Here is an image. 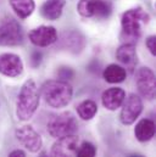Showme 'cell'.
<instances>
[{"label": "cell", "instance_id": "25", "mask_svg": "<svg viewBox=\"0 0 156 157\" xmlns=\"http://www.w3.org/2000/svg\"><path fill=\"white\" fill-rule=\"evenodd\" d=\"M9 157H26V154L22 151V150H14Z\"/></svg>", "mask_w": 156, "mask_h": 157}, {"label": "cell", "instance_id": "21", "mask_svg": "<svg viewBox=\"0 0 156 157\" xmlns=\"http://www.w3.org/2000/svg\"><path fill=\"white\" fill-rule=\"evenodd\" d=\"M96 155V147L92 143H83L78 146L76 157H95Z\"/></svg>", "mask_w": 156, "mask_h": 157}, {"label": "cell", "instance_id": "4", "mask_svg": "<svg viewBox=\"0 0 156 157\" xmlns=\"http://www.w3.org/2000/svg\"><path fill=\"white\" fill-rule=\"evenodd\" d=\"M78 129V123L76 117L71 112H62L48 123V133L53 138H64L73 135Z\"/></svg>", "mask_w": 156, "mask_h": 157}, {"label": "cell", "instance_id": "5", "mask_svg": "<svg viewBox=\"0 0 156 157\" xmlns=\"http://www.w3.org/2000/svg\"><path fill=\"white\" fill-rule=\"evenodd\" d=\"M23 41L22 28L14 18L0 22V46H15Z\"/></svg>", "mask_w": 156, "mask_h": 157}, {"label": "cell", "instance_id": "8", "mask_svg": "<svg viewBox=\"0 0 156 157\" xmlns=\"http://www.w3.org/2000/svg\"><path fill=\"white\" fill-rule=\"evenodd\" d=\"M15 135L18 143L22 146H25L28 151L38 152L41 149V145H43L41 136L33 129L32 125H22L17 128L15 132Z\"/></svg>", "mask_w": 156, "mask_h": 157}, {"label": "cell", "instance_id": "11", "mask_svg": "<svg viewBox=\"0 0 156 157\" xmlns=\"http://www.w3.org/2000/svg\"><path fill=\"white\" fill-rule=\"evenodd\" d=\"M23 71V62L16 54L6 52L0 55V73L6 77H17Z\"/></svg>", "mask_w": 156, "mask_h": 157}, {"label": "cell", "instance_id": "26", "mask_svg": "<svg viewBox=\"0 0 156 157\" xmlns=\"http://www.w3.org/2000/svg\"><path fill=\"white\" fill-rule=\"evenodd\" d=\"M128 157H144V156H142V155H131V156Z\"/></svg>", "mask_w": 156, "mask_h": 157}, {"label": "cell", "instance_id": "12", "mask_svg": "<svg viewBox=\"0 0 156 157\" xmlns=\"http://www.w3.org/2000/svg\"><path fill=\"white\" fill-rule=\"evenodd\" d=\"M28 38L36 46H49L57 40V32L51 26H40L28 33Z\"/></svg>", "mask_w": 156, "mask_h": 157}, {"label": "cell", "instance_id": "20", "mask_svg": "<svg viewBox=\"0 0 156 157\" xmlns=\"http://www.w3.org/2000/svg\"><path fill=\"white\" fill-rule=\"evenodd\" d=\"M98 112V106L93 100H85L82 101L77 106V113L78 116L84 119V121H89L94 117Z\"/></svg>", "mask_w": 156, "mask_h": 157}, {"label": "cell", "instance_id": "13", "mask_svg": "<svg viewBox=\"0 0 156 157\" xmlns=\"http://www.w3.org/2000/svg\"><path fill=\"white\" fill-rule=\"evenodd\" d=\"M124 99L126 93L121 88H110L105 90L101 95V102L104 107L110 111H116L118 107H121Z\"/></svg>", "mask_w": 156, "mask_h": 157}, {"label": "cell", "instance_id": "18", "mask_svg": "<svg viewBox=\"0 0 156 157\" xmlns=\"http://www.w3.org/2000/svg\"><path fill=\"white\" fill-rule=\"evenodd\" d=\"M9 2L11 9L21 20L29 17L36 9L34 0H9Z\"/></svg>", "mask_w": 156, "mask_h": 157}, {"label": "cell", "instance_id": "15", "mask_svg": "<svg viewBox=\"0 0 156 157\" xmlns=\"http://www.w3.org/2000/svg\"><path fill=\"white\" fill-rule=\"evenodd\" d=\"M65 5L66 0H46L40 7V13L44 18L55 21L61 17Z\"/></svg>", "mask_w": 156, "mask_h": 157}, {"label": "cell", "instance_id": "22", "mask_svg": "<svg viewBox=\"0 0 156 157\" xmlns=\"http://www.w3.org/2000/svg\"><path fill=\"white\" fill-rule=\"evenodd\" d=\"M57 75H59V77L62 79V80H67V79L73 78L75 72L70 67H62V68H60V71H59Z\"/></svg>", "mask_w": 156, "mask_h": 157}, {"label": "cell", "instance_id": "19", "mask_svg": "<svg viewBox=\"0 0 156 157\" xmlns=\"http://www.w3.org/2000/svg\"><path fill=\"white\" fill-rule=\"evenodd\" d=\"M104 79L107 83L111 84H116V83H121L126 79L127 72L123 67L118 66V65H109L105 70H104Z\"/></svg>", "mask_w": 156, "mask_h": 157}, {"label": "cell", "instance_id": "27", "mask_svg": "<svg viewBox=\"0 0 156 157\" xmlns=\"http://www.w3.org/2000/svg\"><path fill=\"white\" fill-rule=\"evenodd\" d=\"M39 157H48V156H46L45 154H41V155H40V156H39Z\"/></svg>", "mask_w": 156, "mask_h": 157}, {"label": "cell", "instance_id": "3", "mask_svg": "<svg viewBox=\"0 0 156 157\" xmlns=\"http://www.w3.org/2000/svg\"><path fill=\"white\" fill-rule=\"evenodd\" d=\"M39 106V91L34 80L28 79L22 85L17 101H16V116L20 121H28L33 117Z\"/></svg>", "mask_w": 156, "mask_h": 157}, {"label": "cell", "instance_id": "16", "mask_svg": "<svg viewBox=\"0 0 156 157\" xmlns=\"http://www.w3.org/2000/svg\"><path fill=\"white\" fill-rule=\"evenodd\" d=\"M61 44L65 49L76 54L83 50L85 45V40L83 38V36L78 32H68V33H64Z\"/></svg>", "mask_w": 156, "mask_h": 157}, {"label": "cell", "instance_id": "6", "mask_svg": "<svg viewBox=\"0 0 156 157\" xmlns=\"http://www.w3.org/2000/svg\"><path fill=\"white\" fill-rule=\"evenodd\" d=\"M77 10L83 17L106 18L111 13V6L104 0H79Z\"/></svg>", "mask_w": 156, "mask_h": 157}, {"label": "cell", "instance_id": "24", "mask_svg": "<svg viewBox=\"0 0 156 157\" xmlns=\"http://www.w3.org/2000/svg\"><path fill=\"white\" fill-rule=\"evenodd\" d=\"M32 66L33 67H37L39 63H40V61H41V54L39 52V51H34L33 54H32Z\"/></svg>", "mask_w": 156, "mask_h": 157}, {"label": "cell", "instance_id": "14", "mask_svg": "<svg viewBox=\"0 0 156 157\" xmlns=\"http://www.w3.org/2000/svg\"><path fill=\"white\" fill-rule=\"evenodd\" d=\"M117 60L126 66L129 72H133L137 66V51L135 45L132 44H122L116 51Z\"/></svg>", "mask_w": 156, "mask_h": 157}, {"label": "cell", "instance_id": "2", "mask_svg": "<svg viewBox=\"0 0 156 157\" xmlns=\"http://www.w3.org/2000/svg\"><path fill=\"white\" fill-rule=\"evenodd\" d=\"M40 93L50 107L61 109L71 102L73 89L66 80H48L41 85Z\"/></svg>", "mask_w": 156, "mask_h": 157}, {"label": "cell", "instance_id": "7", "mask_svg": "<svg viewBox=\"0 0 156 157\" xmlns=\"http://www.w3.org/2000/svg\"><path fill=\"white\" fill-rule=\"evenodd\" d=\"M137 86L140 95L148 100H153L156 94L155 73L149 67H142L137 71Z\"/></svg>", "mask_w": 156, "mask_h": 157}, {"label": "cell", "instance_id": "23", "mask_svg": "<svg viewBox=\"0 0 156 157\" xmlns=\"http://www.w3.org/2000/svg\"><path fill=\"white\" fill-rule=\"evenodd\" d=\"M146 46L149 49V51L156 56V37L155 36H150L148 39H146Z\"/></svg>", "mask_w": 156, "mask_h": 157}, {"label": "cell", "instance_id": "17", "mask_svg": "<svg viewBox=\"0 0 156 157\" xmlns=\"http://www.w3.org/2000/svg\"><path fill=\"white\" fill-rule=\"evenodd\" d=\"M134 135L142 143L151 140L155 135V123L151 119H142L134 128Z\"/></svg>", "mask_w": 156, "mask_h": 157}, {"label": "cell", "instance_id": "9", "mask_svg": "<svg viewBox=\"0 0 156 157\" xmlns=\"http://www.w3.org/2000/svg\"><path fill=\"white\" fill-rule=\"evenodd\" d=\"M78 146L79 139L75 134L59 138L51 146L50 157H76Z\"/></svg>", "mask_w": 156, "mask_h": 157}, {"label": "cell", "instance_id": "10", "mask_svg": "<svg viewBox=\"0 0 156 157\" xmlns=\"http://www.w3.org/2000/svg\"><path fill=\"white\" fill-rule=\"evenodd\" d=\"M123 102L124 104H123V107L121 111V122L124 125L133 124L143 111L142 99L135 94H129L128 98L124 99Z\"/></svg>", "mask_w": 156, "mask_h": 157}, {"label": "cell", "instance_id": "1", "mask_svg": "<svg viewBox=\"0 0 156 157\" xmlns=\"http://www.w3.org/2000/svg\"><path fill=\"white\" fill-rule=\"evenodd\" d=\"M150 20L149 13L142 7L127 10L121 20V41L122 44L135 45L142 34V25L148 23Z\"/></svg>", "mask_w": 156, "mask_h": 157}]
</instances>
